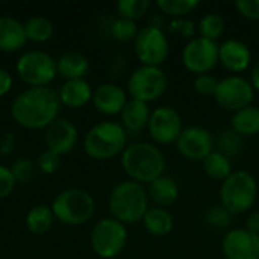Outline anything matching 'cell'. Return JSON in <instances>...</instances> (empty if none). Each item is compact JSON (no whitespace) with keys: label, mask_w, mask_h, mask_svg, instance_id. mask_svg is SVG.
Segmentation results:
<instances>
[{"label":"cell","mask_w":259,"mask_h":259,"mask_svg":"<svg viewBox=\"0 0 259 259\" xmlns=\"http://www.w3.org/2000/svg\"><path fill=\"white\" fill-rule=\"evenodd\" d=\"M61 102L58 91L52 87L26 88L11 103L12 120L29 131L47 129L59 118Z\"/></svg>","instance_id":"1"},{"label":"cell","mask_w":259,"mask_h":259,"mask_svg":"<svg viewBox=\"0 0 259 259\" xmlns=\"http://www.w3.org/2000/svg\"><path fill=\"white\" fill-rule=\"evenodd\" d=\"M15 185L17 182L12 176L11 167L0 164V199H6L8 196H11Z\"/></svg>","instance_id":"39"},{"label":"cell","mask_w":259,"mask_h":259,"mask_svg":"<svg viewBox=\"0 0 259 259\" xmlns=\"http://www.w3.org/2000/svg\"><path fill=\"white\" fill-rule=\"evenodd\" d=\"M258 199V182L247 170H235L222 182L220 205L232 214H243L253 208Z\"/></svg>","instance_id":"6"},{"label":"cell","mask_w":259,"mask_h":259,"mask_svg":"<svg viewBox=\"0 0 259 259\" xmlns=\"http://www.w3.org/2000/svg\"><path fill=\"white\" fill-rule=\"evenodd\" d=\"M246 229L259 235V211H253L247 215L246 220Z\"/></svg>","instance_id":"43"},{"label":"cell","mask_w":259,"mask_h":259,"mask_svg":"<svg viewBox=\"0 0 259 259\" xmlns=\"http://www.w3.org/2000/svg\"><path fill=\"white\" fill-rule=\"evenodd\" d=\"M50 208L55 220L67 226H80L93 219L96 200L87 190L67 188L53 199Z\"/></svg>","instance_id":"5"},{"label":"cell","mask_w":259,"mask_h":259,"mask_svg":"<svg viewBox=\"0 0 259 259\" xmlns=\"http://www.w3.org/2000/svg\"><path fill=\"white\" fill-rule=\"evenodd\" d=\"M147 194L156 206L167 208L176 203V200L179 199V185L171 176L162 175L161 178L149 184Z\"/></svg>","instance_id":"23"},{"label":"cell","mask_w":259,"mask_h":259,"mask_svg":"<svg viewBox=\"0 0 259 259\" xmlns=\"http://www.w3.org/2000/svg\"><path fill=\"white\" fill-rule=\"evenodd\" d=\"M58 76L64 77L65 80L73 79H85L90 71V61L80 52H65L56 59Z\"/></svg>","instance_id":"22"},{"label":"cell","mask_w":259,"mask_h":259,"mask_svg":"<svg viewBox=\"0 0 259 259\" xmlns=\"http://www.w3.org/2000/svg\"><path fill=\"white\" fill-rule=\"evenodd\" d=\"M115 8L118 17L137 21L147 14L150 8V0H118Z\"/></svg>","instance_id":"33"},{"label":"cell","mask_w":259,"mask_h":259,"mask_svg":"<svg viewBox=\"0 0 259 259\" xmlns=\"http://www.w3.org/2000/svg\"><path fill=\"white\" fill-rule=\"evenodd\" d=\"M134 52L141 65L159 67L170 52V42L164 29L155 24H147L140 29L134 41Z\"/></svg>","instance_id":"10"},{"label":"cell","mask_w":259,"mask_h":259,"mask_svg":"<svg viewBox=\"0 0 259 259\" xmlns=\"http://www.w3.org/2000/svg\"><path fill=\"white\" fill-rule=\"evenodd\" d=\"M93 93L94 90L87 79H73V80H64V83L58 91V96L62 106L79 109L93 100Z\"/></svg>","instance_id":"19"},{"label":"cell","mask_w":259,"mask_h":259,"mask_svg":"<svg viewBox=\"0 0 259 259\" xmlns=\"http://www.w3.org/2000/svg\"><path fill=\"white\" fill-rule=\"evenodd\" d=\"M55 222V215L50 206L47 205H36L29 209L26 214V228L30 234L42 235L47 234Z\"/></svg>","instance_id":"26"},{"label":"cell","mask_w":259,"mask_h":259,"mask_svg":"<svg viewBox=\"0 0 259 259\" xmlns=\"http://www.w3.org/2000/svg\"><path fill=\"white\" fill-rule=\"evenodd\" d=\"M143 226L153 237H165L173 231L175 219L168 209L153 206L147 209L143 219Z\"/></svg>","instance_id":"24"},{"label":"cell","mask_w":259,"mask_h":259,"mask_svg":"<svg viewBox=\"0 0 259 259\" xmlns=\"http://www.w3.org/2000/svg\"><path fill=\"white\" fill-rule=\"evenodd\" d=\"M127 147V132L111 120L94 124L83 138V150L94 161H109L121 156Z\"/></svg>","instance_id":"4"},{"label":"cell","mask_w":259,"mask_h":259,"mask_svg":"<svg viewBox=\"0 0 259 259\" xmlns=\"http://www.w3.org/2000/svg\"><path fill=\"white\" fill-rule=\"evenodd\" d=\"M168 30L179 33L181 36H184L185 39H193L196 32H197V26L191 18L182 17V18H171V21L168 23Z\"/></svg>","instance_id":"37"},{"label":"cell","mask_w":259,"mask_h":259,"mask_svg":"<svg viewBox=\"0 0 259 259\" xmlns=\"http://www.w3.org/2000/svg\"><path fill=\"white\" fill-rule=\"evenodd\" d=\"M223 255L226 259H259V235L237 228L223 238Z\"/></svg>","instance_id":"15"},{"label":"cell","mask_w":259,"mask_h":259,"mask_svg":"<svg viewBox=\"0 0 259 259\" xmlns=\"http://www.w3.org/2000/svg\"><path fill=\"white\" fill-rule=\"evenodd\" d=\"M17 146V138L11 132H5L0 137V155L2 156H11L15 152Z\"/></svg>","instance_id":"41"},{"label":"cell","mask_w":259,"mask_h":259,"mask_svg":"<svg viewBox=\"0 0 259 259\" xmlns=\"http://www.w3.org/2000/svg\"><path fill=\"white\" fill-rule=\"evenodd\" d=\"M23 24H24V32H26L27 41L36 42V44H42V42L49 41L55 32L53 23L47 17H42V15L30 17Z\"/></svg>","instance_id":"27"},{"label":"cell","mask_w":259,"mask_h":259,"mask_svg":"<svg viewBox=\"0 0 259 259\" xmlns=\"http://www.w3.org/2000/svg\"><path fill=\"white\" fill-rule=\"evenodd\" d=\"M26 42L24 24L11 15H0V52H18L26 46Z\"/></svg>","instance_id":"20"},{"label":"cell","mask_w":259,"mask_h":259,"mask_svg":"<svg viewBox=\"0 0 259 259\" xmlns=\"http://www.w3.org/2000/svg\"><path fill=\"white\" fill-rule=\"evenodd\" d=\"M167 83V76L161 67L140 65L129 74L126 90L131 99L150 103L165 93Z\"/></svg>","instance_id":"9"},{"label":"cell","mask_w":259,"mask_h":259,"mask_svg":"<svg viewBox=\"0 0 259 259\" xmlns=\"http://www.w3.org/2000/svg\"><path fill=\"white\" fill-rule=\"evenodd\" d=\"M199 33L202 38H206V39H211V41H215L223 35L225 32V20L222 15L219 14H214V12H209L206 15H203L199 21Z\"/></svg>","instance_id":"31"},{"label":"cell","mask_w":259,"mask_h":259,"mask_svg":"<svg viewBox=\"0 0 259 259\" xmlns=\"http://www.w3.org/2000/svg\"><path fill=\"white\" fill-rule=\"evenodd\" d=\"M255 96V90L243 76L231 74L219 80L214 99L217 105L226 111L237 112L243 108H247L252 105Z\"/></svg>","instance_id":"11"},{"label":"cell","mask_w":259,"mask_h":259,"mask_svg":"<svg viewBox=\"0 0 259 259\" xmlns=\"http://www.w3.org/2000/svg\"><path fill=\"white\" fill-rule=\"evenodd\" d=\"M219 85V79H215L212 74H199L193 80V88L197 94L205 96V97H214L215 90Z\"/></svg>","instance_id":"38"},{"label":"cell","mask_w":259,"mask_h":259,"mask_svg":"<svg viewBox=\"0 0 259 259\" xmlns=\"http://www.w3.org/2000/svg\"><path fill=\"white\" fill-rule=\"evenodd\" d=\"M15 71L27 88L50 87L58 76L56 59L44 50H27L21 53L17 59Z\"/></svg>","instance_id":"7"},{"label":"cell","mask_w":259,"mask_h":259,"mask_svg":"<svg viewBox=\"0 0 259 259\" xmlns=\"http://www.w3.org/2000/svg\"><path fill=\"white\" fill-rule=\"evenodd\" d=\"M138 32H140V29H138L137 21L127 20V18H123V17H118V18L112 20L111 26H109L111 36L115 41H120V42H131V41L134 42Z\"/></svg>","instance_id":"32"},{"label":"cell","mask_w":259,"mask_h":259,"mask_svg":"<svg viewBox=\"0 0 259 259\" xmlns=\"http://www.w3.org/2000/svg\"><path fill=\"white\" fill-rule=\"evenodd\" d=\"M150 114L152 111L149 108V103L129 99L120 114V124L124 127L127 134H138L144 127H147Z\"/></svg>","instance_id":"21"},{"label":"cell","mask_w":259,"mask_h":259,"mask_svg":"<svg viewBox=\"0 0 259 259\" xmlns=\"http://www.w3.org/2000/svg\"><path fill=\"white\" fill-rule=\"evenodd\" d=\"M219 46L215 41L194 36L182 49L181 59L184 67L196 76L208 74L219 64Z\"/></svg>","instance_id":"12"},{"label":"cell","mask_w":259,"mask_h":259,"mask_svg":"<svg viewBox=\"0 0 259 259\" xmlns=\"http://www.w3.org/2000/svg\"><path fill=\"white\" fill-rule=\"evenodd\" d=\"M252 61L250 49L240 39L229 38L219 46V62L232 73H241L247 70Z\"/></svg>","instance_id":"18"},{"label":"cell","mask_w":259,"mask_h":259,"mask_svg":"<svg viewBox=\"0 0 259 259\" xmlns=\"http://www.w3.org/2000/svg\"><path fill=\"white\" fill-rule=\"evenodd\" d=\"M12 76H11V73L6 70V68H3V67H0V97H3V96H6L9 91H11V88H12Z\"/></svg>","instance_id":"42"},{"label":"cell","mask_w":259,"mask_h":259,"mask_svg":"<svg viewBox=\"0 0 259 259\" xmlns=\"http://www.w3.org/2000/svg\"><path fill=\"white\" fill-rule=\"evenodd\" d=\"M129 100L127 91L114 82H103L93 93V105L103 115H120Z\"/></svg>","instance_id":"17"},{"label":"cell","mask_w":259,"mask_h":259,"mask_svg":"<svg viewBox=\"0 0 259 259\" xmlns=\"http://www.w3.org/2000/svg\"><path fill=\"white\" fill-rule=\"evenodd\" d=\"M250 83H252L253 90L259 93V59L253 65V70H252V74H250Z\"/></svg>","instance_id":"44"},{"label":"cell","mask_w":259,"mask_h":259,"mask_svg":"<svg viewBox=\"0 0 259 259\" xmlns=\"http://www.w3.org/2000/svg\"><path fill=\"white\" fill-rule=\"evenodd\" d=\"M231 129L241 137H255L259 134V108L247 106L234 112L231 120Z\"/></svg>","instance_id":"25"},{"label":"cell","mask_w":259,"mask_h":259,"mask_svg":"<svg viewBox=\"0 0 259 259\" xmlns=\"http://www.w3.org/2000/svg\"><path fill=\"white\" fill-rule=\"evenodd\" d=\"M178 152L190 161H202L215 150L211 132L200 126L184 127L178 141L175 143Z\"/></svg>","instance_id":"14"},{"label":"cell","mask_w":259,"mask_h":259,"mask_svg":"<svg viewBox=\"0 0 259 259\" xmlns=\"http://www.w3.org/2000/svg\"><path fill=\"white\" fill-rule=\"evenodd\" d=\"M120 164L131 181L140 184H152L165 171V156L162 150L147 141L127 144L120 156Z\"/></svg>","instance_id":"2"},{"label":"cell","mask_w":259,"mask_h":259,"mask_svg":"<svg viewBox=\"0 0 259 259\" xmlns=\"http://www.w3.org/2000/svg\"><path fill=\"white\" fill-rule=\"evenodd\" d=\"M79 140V131L73 121L68 118H56L46 131H44V141L46 147L59 156L67 155L74 149Z\"/></svg>","instance_id":"16"},{"label":"cell","mask_w":259,"mask_h":259,"mask_svg":"<svg viewBox=\"0 0 259 259\" xmlns=\"http://www.w3.org/2000/svg\"><path fill=\"white\" fill-rule=\"evenodd\" d=\"M214 144H215L217 152L223 153L225 156H228L231 159V158H235L240 155V152L243 149V137L238 135L232 129H226L219 134L217 141H214Z\"/></svg>","instance_id":"29"},{"label":"cell","mask_w":259,"mask_h":259,"mask_svg":"<svg viewBox=\"0 0 259 259\" xmlns=\"http://www.w3.org/2000/svg\"><path fill=\"white\" fill-rule=\"evenodd\" d=\"M36 170V164L29 158H18L11 165V171L17 184H29L33 179Z\"/></svg>","instance_id":"34"},{"label":"cell","mask_w":259,"mask_h":259,"mask_svg":"<svg viewBox=\"0 0 259 259\" xmlns=\"http://www.w3.org/2000/svg\"><path fill=\"white\" fill-rule=\"evenodd\" d=\"M127 243V229L121 222L105 217L99 220L90 235V244L93 252L102 259H112L118 256Z\"/></svg>","instance_id":"8"},{"label":"cell","mask_w":259,"mask_h":259,"mask_svg":"<svg viewBox=\"0 0 259 259\" xmlns=\"http://www.w3.org/2000/svg\"><path fill=\"white\" fill-rule=\"evenodd\" d=\"M232 215L234 214L229 212L223 205H217L206 211L205 222L208 226H211L214 229H226L232 222Z\"/></svg>","instance_id":"35"},{"label":"cell","mask_w":259,"mask_h":259,"mask_svg":"<svg viewBox=\"0 0 259 259\" xmlns=\"http://www.w3.org/2000/svg\"><path fill=\"white\" fill-rule=\"evenodd\" d=\"M203 170L208 178L214 181H225L232 175V162L223 153L214 150L203 159Z\"/></svg>","instance_id":"28"},{"label":"cell","mask_w":259,"mask_h":259,"mask_svg":"<svg viewBox=\"0 0 259 259\" xmlns=\"http://www.w3.org/2000/svg\"><path fill=\"white\" fill-rule=\"evenodd\" d=\"M235 8L249 20H259V0H237Z\"/></svg>","instance_id":"40"},{"label":"cell","mask_w":259,"mask_h":259,"mask_svg":"<svg viewBox=\"0 0 259 259\" xmlns=\"http://www.w3.org/2000/svg\"><path fill=\"white\" fill-rule=\"evenodd\" d=\"M61 167V156L49 149L41 152L36 158V168L44 175H53Z\"/></svg>","instance_id":"36"},{"label":"cell","mask_w":259,"mask_h":259,"mask_svg":"<svg viewBox=\"0 0 259 259\" xmlns=\"http://www.w3.org/2000/svg\"><path fill=\"white\" fill-rule=\"evenodd\" d=\"M108 208L111 217L123 225L143 222L149 209V194L143 184L135 181H121L109 193Z\"/></svg>","instance_id":"3"},{"label":"cell","mask_w":259,"mask_h":259,"mask_svg":"<svg viewBox=\"0 0 259 259\" xmlns=\"http://www.w3.org/2000/svg\"><path fill=\"white\" fill-rule=\"evenodd\" d=\"M200 5L199 0H156L158 9L173 18H182L191 14Z\"/></svg>","instance_id":"30"},{"label":"cell","mask_w":259,"mask_h":259,"mask_svg":"<svg viewBox=\"0 0 259 259\" xmlns=\"http://www.w3.org/2000/svg\"><path fill=\"white\" fill-rule=\"evenodd\" d=\"M147 129L156 144H173L184 131L182 117L173 106H158L150 114Z\"/></svg>","instance_id":"13"}]
</instances>
